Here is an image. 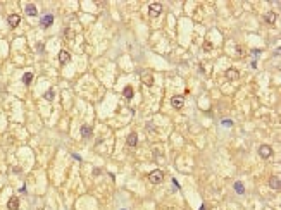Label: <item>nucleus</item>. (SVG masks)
I'll return each instance as SVG.
<instances>
[{
    "instance_id": "f257e3e1",
    "label": "nucleus",
    "mask_w": 281,
    "mask_h": 210,
    "mask_svg": "<svg viewBox=\"0 0 281 210\" xmlns=\"http://www.w3.org/2000/svg\"><path fill=\"white\" fill-rule=\"evenodd\" d=\"M140 79H141V83L143 85H147V86H152L154 85V72L152 71H141V74H140Z\"/></svg>"
},
{
    "instance_id": "f03ea898",
    "label": "nucleus",
    "mask_w": 281,
    "mask_h": 210,
    "mask_svg": "<svg viewBox=\"0 0 281 210\" xmlns=\"http://www.w3.org/2000/svg\"><path fill=\"white\" fill-rule=\"evenodd\" d=\"M148 179H150V183H154V184H159V183L164 181V172L162 170H152V172L148 174Z\"/></svg>"
},
{
    "instance_id": "7ed1b4c3",
    "label": "nucleus",
    "mask_w": 281,
    "mask_h": 210,
    "mask_svg": "<svg viewBox=\"0 0 281 210\" xmlns=\"http://www.w3.org/2000/svg\"><path fill=\"white\" fill-rule=\"evenodd\" d=\"M160 12H162V5H160L159 2L150 4V7H148V14H150V17H157Z\"/></svg>"
},
{
    "instance_id": "20e7f679",
    "label": "nucleus",
    "mask_w": 281,
    "mask_h": 210,
    "mask_svg": "<svg viewBox=\"0 0 281 210\" xmlns=\"http://www.w3.org/2000/svg\"><path fill=\"white\" fill-rule=\"evenodd\" d=\"M259 155L262 157V159H269L271 155H273V148H271L269 145H260L259 147Z\"/></svg>"
},
{
    "instance_id": "39448f33",
    "label": "nucleus",
    "mask_w": 281,
    "mask_h": 210,
    "mask_svg": "<svg viewBox=\"0 0 281 210\" xmlns=\"http://www.w3.org/2000/svg\"><path fill=\"white\" fill-rule=\"evenodd\" d=\"M171 105H173L174 109H181L183 105H185V98H183V96H173V98H171Z\"/></svg>"
},
{
    "instance_id": "423d86ee",
    "label": "nucleus",
    "mask_w": 281,
    "mask_h": 210,
    "mask_svg": "<svg viewBox=\"0 0 281 210\" xmlns=\"http://www.w3.org/2000/svg\"><path fill=\"white\" fill-rule=\"evenodd\" d=\"M226 79H229V81H235V79H238V76H240V72H238L236 69H233V67H231V69H228L226 71Z\"/></svg>"
},
{
    "instance_id": "0eeeda50",
    "label": "nucleus",
    "mask_w": 281,
    "mask_h": 210,
    "mask_svg": "<svg viewBox=\"0 0 281 210\" xmlns=\"http://www.w3.org/2000/svg\"><path fill=\"white\" fill-rule=\"evenodd\" d=\"M7 21H9V26H11V28H16V26L21 22V16H19V14H11Z\"/></svg>"
},
{
    "instance_id": "6e6552de",
    "label": "nucleus",
    "mask_w": 281,
    "mask_h": 210,
    "mask_svg": "<svg viewBox=\"0 0 281 210\" xmlns=\"http://www.w3.org/2000/svg\"><path fill=\"white\" fill-rule=\"evenodd\" d=\"M269 186L273 189H279L281 188V179H279V176H273L269 179Z\"/></svg>"
},
{
    "instance_id": "1a4fd4ad",
    "label": "nucleus",
    "mask_w": 281,
    "mask_h": 210,
    "mask_svg": "<svg viewBox=\"0 0 281 210\" xmlns=\"http://www.w3.org/2000/svg\"><path fill=\"white\" fill-rule=\"evenodd\" d=\"M136 143H138V134L136 133H131L130 136L126 138V145H128V147H136Z\"/></svg>"
},
{
    "instance_id": "9d476101",
    "label": "nucleus",
    "mask_w": 281,
    "mask_h": 210,
    "mask_svg": "<svg viewBox=\"0 0 281 210\" xmlns=\"http://www.w3.org/2000/svg\"><path fill=\"white\" fill-rule=\"evenodd\" d=\"M69 59H71V55H69V52H67V50H60L59 52V62L60 64H67V62H69Z\"/></svg>"
},
{
    "instance_id": "9b49d317",
    "label": "nucleus",
    "mask_w": 281,
    "mask_h": 210,
    "mask_svg": "<svg viewBox=\"0 0 281 210\" xmlns=\"http://www.w3.org/2000/svg\"><path fill=\"white\" fill-rule=\"evenodd\" d=\"M52 22H54V16H52V14H47L43 19H41V26H43V28L52 26Z\"/></svg>"
},
{
    "instance_id": "f8f14e48",
    "label": "nucleus",
    "mask_w": 281,
    "mask_h": 210,
    "mask_svg": "<svg viewBox=\"0 0 281 210\" xmlns=\"http://www.w3.org/2000/svg\"><path fill=\"white\" fill-rule=\"evenodd\" d=\"M7 207H9V210H17L19 208V200L16 198V196H12V198L9 200Z\"/></svg>"
},
{
    "instance_id": "ddd939ff",
    "label": "nucleus",
    "mask_w": 281,
    "mask_h": 210,
    "mask_svg": "<svg viewBox=\"0 0 281 210\" xmlns=\"http://www.w3.org/2000/svg\"><path fill=\"white\" fill-rule=\"evenodd\" d=\"M264 19H266V22H269V24H273V22H276V12L269 11L266 16H264Z\"/></svg>"
},
{
    "instance_id": "4468645a",
    "label": "nucleus",
    "mask_w": 281,
    "mask_h": 210,
    "mask_svg": "<svg viewBox=\"0 0 281 210\" xmlns=\"http://www.w3.org/2000/svg\"><path fill=\"white\" fill-rule=\"evenodd\" d=\"M26 14H28V16H31V17H35V16L38 14L36 7H35L33 4H28V5H26Z\"/></svg>"
},
{
    "instance_id": "2eb2a0df",
    "label": "nucleus",
    "mask_w": 281,
    "mask_h": 210,
    "mask_svg": "<svg viewBox=\"0 0 281 210\" xmlns=\"http://www.w3.org/2000/svg\"><path fill=\"white\" fill-rule=\"evenodd\" d=\"M90 134H92V128H90V126H83L81 128V136L83 138H90Z\"/></svg>"
},
{
    "instance_id": "dca6fc26",
    "label": "nucleus",
    "mask_w": 281,
    "mask_h": 210,
    "mask_svg": "<svg viewBox=\"0 0 281 210\" xmlns=\"http://www.w3.org/2000/svg\"><path fill=\"white\" fill-rule=\"evenodd\" d=\"M31 81H33V74H31V72H24V76H22V83H24V85H30Z\"/></svg>"
},
{
    "instance_id": "f3484780",
    "label": "nucleus",
    "mask_w": 281,
    "mask_h": 210,
    "mask_svg": "<svg viewBox=\"0 0 281 210\" xmlns=\"http://www.w3.org/2000/svg\"><path fill=\"white\" fill-rule=\"evenodd\" d=\"M122 95H124L126 98H133V86H126L124 91H122Z\"/></svg>"
},
{
    "instance_id": "a211bd4d",
    "label": "nucleus",
    "mask_w": 281,
    "mask_h": 210,
    "mask_svg": "<svg viewBox=\"0 0 281 210\" xmlns=\"http://www.w3.org/2000/svg\"><path fill=\"white\" fill-rule=\"evenodd\" d=\"M235 189H236L240 195H243V193H245V188H243V184H241V183H235Z\"/></svg>"
},
{
    "instance_id": "6ab92c4d",
    "label": "nucleus",
    "mask_w": 281,
    "mask_h": 210,
    "mask_svg": "<svg viewBox=\"0 0 281 210\" xmlns=\"http://www.w3.org/2000/svg\"><path fill=\"white\" fill-rule=\"evenodd\" d=\"M45 100H48V102L54 100V90H48V91L45 93Z\"/></svg>"
},
{
    "instance_id": "aec40b11",
    "label": "nucleus",
    "mask_w": 281,
    "mask_h": 210,
    "mask_svg": "<svg viewBox=\"0 0 281 210\" xmlns=\"http://www.w3.org/2000/svg\"><path fill=\"white\" fill-rule=\"evenodd\" d=\"M236 55L238 57H245V48L243 47H236Z\"/></svg>"
},
{
    "instance_id": "412c9836",
    "label": "nucleus",
    "mask_w": 281,
    "mask_h": 210,
    "mask_svg": "<svg viewBox=\"0 0 281 210\" xmlns=\"http://www.w3.org/2000/svg\"><path fill=\"white\" fill-rule=\"evenodd\" d=\"M203 50H205V52L212 50V43H211V41H205V43H203Z\"/></svg>"
},
{
    "instance_id": "4be33fe9",
    "label": "nucleus",
    "mask_w": 281,
    "mask_h": 210,
    "mask_svg": "<svg viewBox=\"0 0 281 210\" xmlns=\"http://www.w3.org/2000/svg\"><path fill=\"white\" fill-rule=\"evenodd\" d=\"M66 36H67V38H73V36H74V33H73L71 30H66Z\"/></svg>"
}]
</instances>
